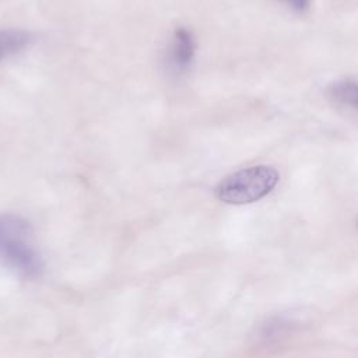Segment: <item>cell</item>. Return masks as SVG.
<instances>
[{"label":"cell","mask_w":358,"mask_h":358,"mask_svg":"<svg viewBox=\"0 0 358 358\" xmlns=\"http://www.w3.org/2000/svg\"><path fill=\"white\" fill-rule=\"evenodd\" d=\"M31 41V34L22 29L0 31V62L25 49Z\"/></svg>","instance_id":"obj_4"},{"label":"cell","mask_w":358,"mask_h":358,"mask_svg":"<svg viewBox=\"0 0 358 358\" xmlns=\"http://www.w3.org/2000/svg\"><path fill=\"white\" fill-rule=\"evenodd\" d=\"M0 260L24 277H36L43 268L32 243V228L14 214H0Z\"/></svg>","instance_id":"obj_1"},{"label":"cell","mask_w":358,"mask_h":358,"mask_svg":"<svg viewBox=\"0 0 358 358\" xmlns=\"http://www.w3.org/2000/svg\"><path fill=\"white\" fill-rule=\"evenodd\" d=\"M277 183V169L268 165H256L222 179L215 189V196L227 204H248L271 193Z\"/></svg>","instance_id":"obj_2"},{"label":"cell","mask_w":358,"mask_h":358,"mask_svg":"<svg viewBox=\"0 0 358 358\" xmlns=\"http://www.w3.org/2000/svg\"><path fill=\"white\" fill-rule=\"evenodd\" d=\"M329 96L341 106H348L355 109L358 99L357 81L352 78H344L333 83L329 87Z\"/></svg>","instance_id":"obj_5"},{"label":"cell","mask_w":358,"mask_h":358,"mask_svg":"<svg viewBox=\"0 0 358 358\" xmlns=\"http://www.w3.org/2000/svg\"><path fill=\"white\" fill-rule=\"evenodd\" d=\"M280 1H282L289 8H292L294 11H298V13L305 11L309 6V0H280Z\"/></svg>","instance_id":"obj_6"},{"label":"cell","mask_w":358,"mask_h":358,"mask_svg":"<svg viewBox=\"0 0 358 358\" xmlns=\"http://www.w3.org/2000/svg\"><path fill=\"white\" fill-rule=\"evenodd\" d=\"M196 43L192 31L178 27L172 35L169 46V64L176 71H186L193 63Z\"/></svg>","instance_id":"obj_3"}]
</instances>
